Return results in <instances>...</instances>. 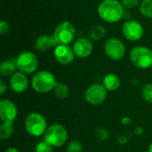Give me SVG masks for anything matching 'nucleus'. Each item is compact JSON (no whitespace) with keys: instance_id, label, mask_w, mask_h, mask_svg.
I'll list each match as a JSON object with an SVG mask.
<instances>
[{"instance_id":"a211bd4d","label":"nucleus","mask_w":152,"mask_h":152,"mask_svg":"<svg viewBox=\"0 0 152 152\" xmlns=\"http://www.w3.org/2000/svg\"><path fill=\"white\" fill-rule=\"evenodd\" d=\"M88 35H89V38L92 41L97 42L104 37V36L106 35V28L104 26L100 24L94 25L90 28Z\"/></svg>"},{"instance_id":"4468645a","label":"nucleus","mask_w":152,"mask_h":152,"mask_svg":"<svg viewBox=\"0 0 152 152\" xmlns=\"http://www.w3.org/2000/svg\"><path fill=\"white\" fill-rule=\"evenodd\" d=\"M9 86L11 90L14 93L21 94L25 92L28 87V79L27 75L20 71H16L10 77Z\"/></svg>"},{"instance_id":"a878e982","label":"nucleus","mask_w":152,"mask_h":152,"mask_svg":"<svg viewBox=\"0 0 152 152\" xmlns=\"http://www.w3.org/2000/svg\"><path fill=\"white\" fill-rule=\"evenodd\" d=\"M121 3L125 9H133L141 4L140 0H121Z\"/></svg>"},{"instance_id":"b1692460","label":"nucleus","mask_w":152,"mask_h":152,"mask_svg":"<svg viewBox=\"0 0 152 152\" xmlns=\"http://www.w3.org/2000/svg\"><path fill=\"white\" fill-rule=\"evenodd\" d=\"M35 152H53V147L48 144L44 140L37 142L35 147Z\"/></svg>"},{"instance_id":"4be33fe9","label":"nucleus","mask_w":152,"mask_h":152,"mask_svg":"<svg viewBox=\"0 0 152 152\" xmlns=\"http://www.w3.org/2000/svg\"><path fill=\"white\" fill-rule=\"evenodd\" d=\"M142 96L148 102L152 104V83H147L142 89Z\"/></svg>"},{"instance_id":"2eb2a0df","label":"nucleus","mask_w":152,"mask_h":152,"mask_svg":"<svg viewBox=\"0 0 152 152\" xmlns=\"http://www.w3.org/2000/svg\"><path fill=\"white\" fill-rule=\"evenodd\" d=\"M58 45L53 36L41 35L35 41V47L38 52H47L51 49H54Z\"/></svg>"},{"instance_id":"1a4fd4ad","label":"nucleus","mask_w":152,"mask_h":152,"mask_svg":"<svg viewBox=\"0 0 152 152\" xmlns=\"http://www.w3.org/2000/svg\"><path fill=\"white\" fill-rule=\"evenodd\" d=\"M104 53L112 61H120L126 54V45L117 37L109 38L104 44Z\"/></svg>"},{"instance_id":"aec40b11","label":"nucleus","mask_w":152,"mask_h":152,"mask_svg":"<svg viewBox=\"0 0 152 152\" xmlns=\"http://www.w3.org/2000/svg\"><path fill=\"white\" fill-rule=\"evenodd\" d=\"M53 93L57 98L66 99L69 94V88L66 84L62 82H58L53 89Z\"/></svg>"},{"instance_id":"393cba45","label":"nucleus","mask_w":152,"mask_h":152,"mask_svg":"<svg viewBox=\"0 0 152 152\" xmlns=\"http://www.w3.org/2000/svg\"><path fill=\"white\" fill-rule=\"evenodd\" d=\"M95 135H96V138L99 141H102V142L107 141L110 138V133H109V131L106 128H102H102H98L96 130Z\"/></svg>"},{"instance_id":"7c9ffc66","label":"nucleus","mask_w":152,"mask_h":152,"mask_svg":"<svg viewBox=\"0 0 152 152\" xmlns=\"http://www.w3.org/2000/svg\"><path fill=\"white\" fill-rule=\"evenodd\" d=\"M143 134V129H142V127H141V126H138V127H136L135 129H134V134L135 135H142Z\"/></svg>"},{"instance_id":"6e6552de","label":"nucleus","mask_w":152,"mask_h":152,"mask_svg":"<svg viewBox=\"0 0 152 152\" xmlns=\"http://www.w3.org/2000/svg\"><path fill=\"white\" fill-rule=\"evenodd\" d=\"M108 90L102 84L95 83L89 86L85 92V100L90 105L97 106L103 103L107 98Z\"/></svg>"},{"instance_id":"20e7f679","label":"nucleus","mask_w":152,"mask_h":152,"mask_svg":"<svg viewBox=\"0 0 152 152\" xmlns=\"http://www.w3.org/2000/svg\"><path fill=\"white\" fill-rule=\"evenodd\" d=\"M68 131L61 124H53L47 127L43 135L44 141L53 148L62 147L68 140Z\"/></svg>"},{"instance_id":"bb28decb","label":"nucleus","mask_w":152,"mask_h":152,"mask_svg":"<svg viewBox=\"0 0 152 152\" xmlns=\"http://www.w3.org/2000/svg\"><path fill=\"white\" fill-rule=\"evenodd\" d=\"M10 30V26L5 20H1L0 21V33L1 35H5L8 33Z\"/></svg>"},{"instance_id":"9d476101","label":"nucleus","mask_w":152,"mask_h":152,"mask_svg":"<svg viewBox=\"0 0 152 152\" xmlns=\"http://www.w3.org/2000/svg\"><path fill=\"white\" fill-rule=\"evenodd\" d=\"M122 33L129 41H138L144 35V28L141 22L135 20H128L122 26Z\"/></svg>"},{"instance_id":"dca6fc26","label":"nucleus","mask_w":152,"mask_h":152,"mask_svg":"<svg viewBox=\"0 0 152 152\" xmlns=\"http://www.w3.org/2000/svg\"><path fill=\"white\" fill-rule=\"evenodd\" d=\"M17 69L16 58H11L4 60L0 64V74L4 77H11Z\"/></svg>"},{"instance_id":"39448f33","label":"nucleus","mask_w":152,"mask_h":152,"mask_svg":"<svg viewBox=\"0 0 152 152\" xmlns=\"http://www.w3.org/2000/svg\"><path fill=\"white\" fill-rule=\"evenodd\" d=\"M130 61L136 68L147 69L152 67V50L142 45L134 46L130 52Z\"/></svg>"},{"instance_id":"c756f323","label":"nucleus","mask_w":152,"mask_h":152,"mask_svg":"<svg viewBox=\"0 0 152 152\" xmlns=\"http://www.w3.org/2000/svg\"><path fill=\"white\" fill-rule=\"evenodd\" d=\"M131 122H132V119L129 117H124L121 119V123H122L123 126H128V125L131 124Z\"/></svg>"},{"instance_id":"0eeeda50","label":"nucleus","mask_w":152,"mask_h":152,"mask_svg":"<svg viewBox=\"0 0 152 152\" xmlns=\"http://www.w3.org/2000/svg\"><path fill=\"white\" fill-rule=\"evenodd\" d=\"M16 66L18 71L26 75L35 73L38 68V59L37 55L30 51H24L16 57Z\"/></svg>"},{"instance_id":"f3484780","label":"nucleus","mask_w":152,"mask_h":152,"mask_svg":"<svg viewBox=\"0 0 152 152\" xmlns=\"http://www.w3.org/2000/svg\"><path fill=\"white\" fill-rule=\"evenodd\" d=\"M102 85L108 91L114 92L117 91L121 86V80L119 77L114 73H109L103 77Z\"/></svg>"},{"instance_id":"423d86ee","label":"nucleus","mask_w":152,"mask_h":152,"mask_svg":"<svg viewBox=\"0 0 152 152\" xmlns=\"http://www.w3.org/2000/svg\"><path fill=\"white\" fill-rule=\"evenodd\" d=\"M53 36L58 45H69L75 38L76 28L70 21L63 20L56 26Z\"/></svg>"},{"instance_id":"f03ea898","label":"nucleus","mask_w":152,"mask_h":152,"mask_svg":"<svg viewBox=\"0 0 152 152\" xmlns=\"http://www.w3.org/2000/svg\"><path fill=\"white\" fill-rule=\"evenodd\" d=\"M57 83L55 76L48 70L36 72L30 81L32 89L38 94H47L53 91Z\"/></svg>"},{"instance_id":"c85d7f7f","label":"nucleus","mask_w":152,"mask_h":152,"mask_svg":"<svg viewBox=\"0 0 152 152\" xmlns=\"http://www.w3.org/2000/svg\"><path fill=\"white\" fill-rule=\"evenodd\" d=\"M118 142L120 145H126L128 142V138L126 136H119L118 139Z\"/></svg>"},{"instance_id":"6ab92c4d","label":"nucleus","mask_w":152,"mask_h":152,"mask_svg":"<svg viewBox=\"0 0 152 152\" xmlns=\"http://www.w3.org/2000/svg\"><path fill=\"white\" fill-rule=\"evenodd\" d=\"M13 131H14L13 122L11 121L2 122V124L0 125V139L3 141L8 140L12 135Z\"/></svg>"},{"instance_id":"5701e85b","label":"nucleus","mask_w":152,"mask_h":152,"mask_svg":"<svg viewBox=\"0 0 152 152\" xmlns=\"http://www.w3.org/2000/svg\"><path fill=\"white\" fill-rule=\"evenodd\" d=\"M83 151V145L80 142L74 140L71 141L66 149V152H82Z\"/></svg>"},{"instance_id":"72a5a7b5","label":"nucleus","mask_w":152,"mask_h":152,"mask_svg":"<svg viewBox=\"0 0 152 152\" xmlns=\"http://www.w3.org/2000/svg\"><path fill=\"white\" fill-rule=\"evenodd\" d=\"M144 152H150V151H144Z\"/></svg>"},{"instance_id":"f257e3e1","label":"nucleus","mask_w":152,"mask_h":152,"mask_svg":"<svg viewBox=\"0 0 152 152\" xmlns=\"http://www.w3.org/2000/svg\"><path fill=\"white\" fill-rule=\"evenodd\" d=\"M99 17L107 23H117L125 15V8L118 0H102L98 7Z\"/></svg>"},{"instance_id":"7ed1b4c3","label":"nucleus","mask_w":152,"mask_h":152,"mask_svg":"<svg viewBox=\"0 0 152 152\" xmlns=\"http://www.w3.org/2000/svg\"><path fill=\"white\" fill-rule=\"evenodd\" d=\"M24 127L27 134L33 137H40L45 134L47 129V122L45 117L37 112L28 114L24 121Z\"/></svg>"},{"instance_id":"412c9836","label":"nucleus","mask_w":152,"mask_h":152,"mask_svg":"<svg viewBox=\"0 0 152 152\" xmlns=\"http://www.w3.org/2000/svg\"><path fill=\"white\" fill-rule=\"evenodd\" d=\"M141 14L148 19H152V0H142L139 6Z\"/></svg>"},{"instance_id":"2f4dec72","label":"nucleus","mask_w":152,"mask_h":152,"mask_svg":"<svg viewBox=\"0 0 152 152\" xmlns=\"http://www.w3.org/2000/svg\"><path fill=\"white\" fill-rule=\"evenodd\" d=\"M4 152H20L19 150H17L16 148H8L7 150H5V151Z\"/></svg>"},{"instance_id":"9b49d317","label":"nucleus","mask_w":152,"mask_h":152,"mask_svg":"<svg viewBox=\"0 0 152 152\" xmlns=\"http://www.w3.org/2000/svg\"><path fill=\"white\" fill-rule=\"evenodd\" d=\"M72 48L76 57L79 59H86L89 57L93 53V41L87 37H79L75 40Z\"/></svg>"},{"instance_id":"cd10ccee","label":"nucleus","mask_w":152,"mask_h":152,"mask_svg":"<svg viewBox=\"0 0 152 152\" xmlns=\"http://www.w3.org/2000/svg\"><path fill=\"white\" fill-rule=\"evenodd\" d=\"M6 91H7V85L3 79H1L0 80V94L4 95Z\"/></svg>"},{"instance_id":"473e14b6","label":"nucleus","mask_w":152,"mask_h":152,"mask_svg":"<svg viewBox=\"0 0 152 152\" xmlns=\"http://www.w3.org/2000/svg\"><path fill=\"white\" fill-rule=\"evenodd\" d=\"M150 152H152V142L151 143V145H150V147H149V150H148Z\"/></svg>"},{"instance_id":"f8f14e48","label":"nucleus","mask_w":152,"mask_h":152,"mask_svg":"<svg viewBox=\"0 0 152 152\" xmlns=\"http://www.w3.org/2000/svg\"><path fill=\"white\" fill-rule=\"evenodd\" d=\"M53 56L56 61L61 65H69L76 58L73 48L66 45H58L53 49Z\"/></svg>"},{"instance_id":"ddd939ff","label":"nucleus","mask_w":152,"mask_h":152,"mask_svg":"<svg viewBox=\"0 0 152 152\" xmlns=\"http://www.w3.org/2000/svg\"><path fill=\"white\" fill-rule=\"evenodd\" d=\"M18 115V110L15 103L9 99H2L0 101V118L2 122H13Z\"/></svg>"}]
</instances>
